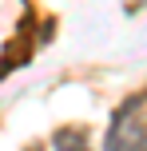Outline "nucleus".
Listing matches in <instances>:
<instances>
[{"label":"nucleus","mask_w":147,"mask_h":151,"mask_svg":"<svg viewBox=\"0 0 147 151\" xmlns=\"http://www.w3.org/2000/svg\"><path fill=\"white\" fill-rule=\"evenodd\" d=\"M56 151H87V135L80 127H64V131H56Z\"/></svg>","instance_id":"nucleus-2"},{"label":"nucleus","mask_w":147,"mask_h":151,"mask_svg":"<svg viewBox=\"0 0 147 151\" xmlns=\"http://www.w3.org/2000/svg\"><path fill=\"white\" fill-rule=\"evenodd\" d=\"M103 147L108 151H147V123L139 119V104H123L111 115Z\"/></svg>","instance_id":"nucleus-1"}]
</instances>
